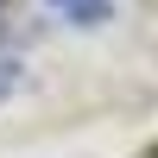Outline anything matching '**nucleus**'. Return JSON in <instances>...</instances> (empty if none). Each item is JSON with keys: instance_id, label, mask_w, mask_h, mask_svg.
Segmentation results:
<instances>
[{"instance_id": "f257e3e1", "label": "nucleus", "mask_w": 158, "mask_h": 158, "mask_svg": "<svg viewBox=\"0 0 158 158\" xmlns=\"http://www.w3.org/2000/svg\"><path fill=\"white\" fill-rule=\"evenodd\" d=\"M108 19V0H82V6H70V25H101Z\"/></svg>"}, {"instance_id": "f03ea898", "label": "nucleus", "mask_w": 158, "mask_h": 158, "mask_svg": "<svg viewBox=\"0 0 158 158\" xmlns=\"http://www.w3.org/2000/svg\"><path fill=\"white\" fill-rule=\"evenodd\" d=\"M51 6H63V13H70V6H82V0H51Z\"/></svg>"}, {"instance_id": "7ed1b4c3", "label": "nucleus", "mask_w": 158, "mask_h": 158, "mask_svg": "<svg viewBox=\"0 0 158 158\" xmlns=\"http://www.w3.org/2000/svg\"><path fill=\"white\" fill-rule=\"evenodd\" d=\"M0 95H6V82H0Z\"/></svg>"}, {"instance_id": "20e7f679", "label": "nucleus", "mask_w": 158, "mask_h": 158, "mask_svg": "<svg viewBox=\"0 0 158 158\" xmlns=\"http://www.w3.org/2000/svg\"><path fill=\"white\" fill-rule=\"evenodd\" d=\"M0 6H6V0H0Z\"/></svg>"}]
</instances>
